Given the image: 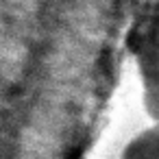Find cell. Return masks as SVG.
Segmentation results:
<instances>
[{
    "instance_id": "obj_1",
    "label": "cell",
    "mask_w": 159,
    "mask_h": 159,
    "mask_svg": "<svg viewBox=\"0 0 159 159\" xmlns=\"http://www.w3.org/2000/svg\"><path fill=\"white\" fill-rule=\"evenodd\" d=\"M129 44L142 79L144 107L159 124V0H148L142 7Z\"/></svg>"
},
{
    "instance_id": "obj_2",
    "label": "cell",
    "mask_w": 159,
    "mask_h": 159,
    "mask_svg": "<svg viewBox=\"0 0 159 159\" xmlns=\"http://www.w3.org/2000/svg\"><path fill=\"white\" fill-rule=\"evenodd\" d=\"M122 159H159V124L135 135L126 144Z\"/></svg>"
}]
</instances>
